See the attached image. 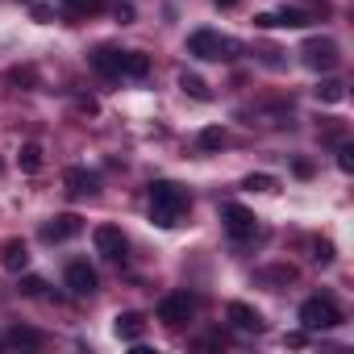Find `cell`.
<instances>
[{"label":"cell","instance_id":"obj_12","mask_svg":"<svg viewBox=\"0 0 354 354\" xmlns=\"http://www.w3.org/2000/svg\"><path fill=\"white\" fill-rule=\"evenodd\" d=\"M150 71V59L142 50H117V75L121 80H146Z\"/></svg>","mask_w":354,"mask_h":354},{"label":"cell","instance_id":"obj_24","mask_svg":"<svg viewBox=\"0 0 354 354\" xmlns=\"http://www.w3.org/2000/svg\"><path fill=\"white\" fill-rule=\"evenodd\" d=\"M63 5H67L71 13H100V9H104L100 0H63Z\"/></svg>","mask_w":354,"mask_h":354},{"label":"cell","instance_id":"obj_28","mask_svg":"<svg viewBox=\"0 0 354 354\" xmlns=\"http://www.w3.org/2000/svg\"><path fill=\"white\" fill-rule=\"evenodd\" d=\"M313 259H317L321 267H329V263H333V246H329V242H317V254H313Z\"/></svg>","mask_w":354,"mask_h":354},{"label":"cell","instance_id":"obj_19","mask_svg":"<svg viewBox=\"0 0 354 354\" xmlns=\"http://www.w3.org/2000/svg\"><path fill=\"white\" fill-rule=\"evenodd\" d=\"M180 88H184L188 96H196V100H209V96H213V92H209V84H205L201 75H188V71L180 75Z\"/></svg>","mask_w":354,"mask_h":354},{"label":"cell","instance_id":"obj_18","mask_svg":"<svg viewBox=\"0 0 354 354\" xmlns=\"http://www.w3.org/2000/svg\"><path fill=\"white\" fill-rule=\"evenodd\" d=\"M92 67H96L100 75H117V50H109V46H100V50L92 55Z\"/></svg>","mask_w":354,"mask_h":354},{"label":"cell","instance_id":"obj_11","mask_svg":"<svg viewBox=\"0 0 354 354\" xmlns=\"http://www.w3.org/2000/svg\"><path fill=\"white\" fill-rule=\"evenodd\" d=\"M225 317H230V325L242 329V333H263V317H259V308H250V304H242V300H234V304L225 308Z\"/></svg>","mask_w":354,"mask_h":354},{"label":"cell","instance_id":"obj_29","mask_svg":"<svg viewBox=\"0 0 354 354\" xmlns=\"http://www.w3.org/2000/svg\"><path fill=\"white\" fill-rule=\"evenodd\" d=\"M217 9H238V0H213Z\"/></svg>","mask_w":354,"mask_h":354},{"label":"cell","instance_id":"obj_9","mask_svg":"<svg viewBox=\"0 0 354 354\" xmlns=\"http://www.w3.org/2000/svg\"><path fill=\"white\" fill-rule=\"evenodd\" d=\"M80 230H84V221H80L75 213H63V217H55V221H46V225H42V242H50V246H55V242L75 238Z\"/></svg>","mask_w":354,"mask_h":354},{"label":"cell","instance_id":"obj_14","mask_svg":"<svg viewBox=\"0 0 354 354\" xmlns=\"http://www.w3.org/2000/svg\"><path fill=\"white\" fill-rule=\"evenodd\" d=\"M0 263H5L9 271H26V263H30V250H26V242H5L0 246Z\"/></svg>","mask_w":354,"mask_h":354},{"label":"cell","instance_id":"obj_5","mask_svg":"<svg viewBox=\"0 0 354 354\" xmlns=\"http://www.w3.org/2000/svg\"><path fill=\"white\" fill-rule=\"evenodd\" d=\"M300 55H304V63H308L313 71H333V67H337V59H342V50H337V42H333V38H308Z\"/></svg>","mask_w":354,"mask_h":354},{"label":"cell","instance_id":"obj_1","mask_svg":"<svg viewBox=\"0 0 354 354\" xmlns=\"http://www.w3.org/2000/svg\"><path fill=\"white\" fill-rule=\"evenodd\" d=\"M188 213V192L180 184H171V180H158L150 184V221L171 230V225H180V217Z\"/></svg>","mask_w":354,"mask_h":354},{"label":"cell","instance_id":"obj_21","mask_svg":"<svg viewBox=\"0 0 354 354\" xmlns=\"http://www.w3.org/2000/svg\"><path fill=\"white\" fill-rule=\"evenodd\" d=\"M221 146H225V129H221V125L201 129V150H221Z\"/></svg>","mask_w":354,"mask_h":354},{"label":"cell","instance_id":"obj_22","mask_svg":"<svg viewBox=\"0 0 354 354\" xmlns=\"http://www.w3.org/2000/svg\"><path fill=\"white\" fill-rule=\"evenodd\" d=\"M317 100H329V104H337V100H346V88H342L337 80H325V84L317 88Z\"/></svg>","mask_w":354,"mask_h":354},{"label":"cell","instance_id":"obj_15","mask_svg":"<svg viewBox=\"0 0 354 354\" xmlns=\"http://www.w3.org/2000/svg\"><path fill=\"white\" fill-rule=\"evenodd\" d=\"M9 342L13 346H26V350H42L46 346V333L42 329H30V325H13L9 329Z\"/></svg>","mask_w":354,"mask_h":354},{"label":"cell","instance_id":"obj_3","mask_svg":"<svg viewBox=\"0 0 354 354\" xmlns=\"http://www.w3.org/2000/svg\"><path fill=\"white\" fill-rule=\"evenodd\" d=\"M188 55H196V59H238V42L221 38L213 30H196L188 38Z\"/></svg>","mask_w":354,"mask_h":354},{"label":"cell","instance_id":"obj_10","mask_svg":"<svg viewBox=\"0 0 354 354\" xmlns=\"http://www.w3.org/2000/svg\"><path fill=\"white\" fill-rule=\"evenodd\" d=\"M67 288L71 296H92L96 292V271L80 259V263H67Z\"/></svg>","mask_w":354,"mask_h":354},{"label":"cell","instance_id":"obj_8","mask_svg":"<svg viewBox=\"0 0 354 354\" xmlns=\"http://www.w3.org/2000/svg\"><path fill=\"white\" fill-rule=\"evenodd\" d=\"M63 184H67L71 196H96V192H100V175L88 171V167H71V171L63 175Z\"/></svg>","mask_w":354,"mask_h":354},{"label":"cell","instance_id":"obj_17","mask_svg":"<svg viewBox=\"0 0 354 354\" xmlns=\"http://www.w3.org/2000/svg\"><path fill=\"white\" fill-rule=\"evenodd\" d=\"M313 17L304 13V9H283V13H275V26H288V30H304Z\"/></svg>","mask_w":354,"mask_h":354},{"label":"cell","instance_id":"obj_26","mask_svg":"<svg viewBox=\"0 0 354 354\" xmlns=\"http://www.w3.org/2000/svg\"><path fill=\"white\" fill-rule=\"evenodd\" d=\"M267 279H271V283H292V279H296V271H292V267H271V271H267Z\"/></svg>","mask_w":354,"mask_h":354},{"label":"cell","instance_id":"obj_23","mask_svg":"<svg viewBox=\"0 0 354 354\" xmlns=\"http://www.w3.org/2000/svg\"><path fill=\"white\" fill-rule=\"evenodd\" d=\"M21 296H42L46 292V279L42 275H21V288H17Z\"/></svg>","mask_w":354,"mask_h":354},{"label":"cell","instance_id":"obj_16","mask_svg":"<svg viewBox=\"0 0 354 354\" xmlns=\"http://www.w3.org/2000/svg\"><path fill=\"white\" fill-rule=\"evenodd\" d=\"M17 162H21V171H26V175H38V171H42V146H38V142H26Z\"/></svg>","mask_w":354,"mask_h":354},{"label":"cell","instance_id":"obj_6","mask_svg":"<svg viewBox=\"0 0 354 354\" xmlns=\"http://www.w3.org/2000/svg\"><path fill=\"white\" fill-rule=\"evenodd\" d=\"M221 221H225L230 238H238V242L254 238V213H250V209H242V205H225V209H221Z\"/></svg>","mask_w":354,"mask_h":354},{"label":"cell","instance_id":"obj_2","mask_svg":"<svg viewBox=\"0 0 354 354\" xmlns=\"http://www.w3.org/2000/svg\"><path fill=\"white\" fill-rule=\"evenodd\" d=\"M300 325H304V333L333 329V325H342V308H337L329 296H308V300L300 304Z\"/></svg>","mask_w":354,"mask_h":354},{"label":"cell","instance_id":"obj_25","mask_svg":"<svg viewBox=\"0 0 354 354\" xmlns=\"http://www.w3.org/2000/svg\"><path fill=\"white\" fill-rule=\"evenodd\" d=\"M9 80H13V84H38V71H34V67H13Z\"/></svg>","mask_w":354,"mask_h":354},{"label":"cell","instance_id":"obj_7","mask_svg":"<svg viewBox=\"0 0 354 354\" xmlns=\"http://www.w3.org/2000/svg\"><path fill=\"white\" fill-rule=\"evenodd\" d=\"M92 242H96V254H104V259H125V234L117 230V225H96L92 230Z\"/></svg>","mask_w":354,"mask_h":354},{"label":"cell","instance_id":"obj_27","mask_svg":"<svg viewBox=\"0 0 354 354\" xmlns=\"http://www.w3.org/2000/svg\"><path fill=\"white\" fill-rule=\"evenodd\" d=\"M337 167L342 171H354V150L350 146H337Z\"/></svg>","mask_w":354,"mask_h":354},{"label":"cell","instance_id":"obj_13","mask_svg":"<svg viewBox=\"0 0 354 354\" xmlns=\"http://www.w3.org/2000/svg\"><path fill=\"white\" fill-rule=\"evenodd\" d=\"M113 333H117L121 342H138V337L146 333V317H142V313H117Z\"/></svg>","mask_w":354,"mask_h":354},{"label":"cell","instance_id":"obj_20","mask_svg":"<svg viewBox=\"0 0 354 354\" xmlns=\"http://www.w3.org/2000/svg\"><path fill=\"white\" fill-rule=\"evenodd\" d=\"M242 188L246 192H275V175H246V180H242Z\"/></svg>","mask_w":354,"mask_h":354},{"label":"cell","instance_id":"obj_4","mask_svg":"<svg viewBox=\"0 0 354 354\" xmlns=\"http://www.w3.org/2000/svg\"><path fill=\"white\" fill-rule=\"evenodd\" d=\"M196 317V296L192 292H167L162 300H158V321L162 325H184V321H192Z\"/></svg>","mask_w":354,"mask_h":354}]
</instances>
